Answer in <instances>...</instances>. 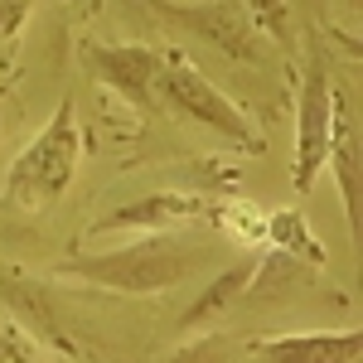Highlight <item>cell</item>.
Wrapping results in <instances>:
<instances>
[{"mask_svg":"<svg viewBox=\"0 0 363 363\" xmlns=\"http://www.w3.org/2000/svg\"><path fill=\"white\" fill-rule=\"evenodd\" d=\"M247 20L257 25V34H272V39H286V25H291V10L286 0H242Z\"/></svg>","mask_w":363,"mask_h":363,"instance_id":"obj_9","label":"cell"},{"mask_svg":"<svg viewBox=\"0 0 363 363\" xmlns=\"http://www.w3.org/2000/svg\"><path fill=\"white\" fill-rule=\"evenodd\" d=\"M339 140V107H335V87L330 73L320 63L306 68V83H301V107H296V194H306L310 184L320 179V169L330 165Z\"/></svg>","mask_w":363,"mask_h":363,"instance_id":"obj_4","label":"cell"},{"mask_svg":"<svg viewBox=\"0 0 363 363\" xmlns=\"http://www.w3.org/2000/svg\"><path fill=\"white\" fill-rule=\"evenodd\" d=\"M174 363H223V344L208 339V344H194V349H179Z\"/></svg>","mask_w":363,"mask_h":363,"instance_id":"obj_12","label":"cell"},{"mask_svg":"<svg viewBox=\"0 0 363 363\" xmlns=\"http://www.w3.org/2000/svg\"><path fill=\"white\" fill-rule=\"evenodd\" d=\"M199 252L189 242H174V238H145L136 247L107 252V257H87V262H68L58 272L68 277L97 281V286H116V291H160V286H174V281L189 272Z\"/></svg>","mask_w":363,"mask_h":363,"instance_id":"obj_2","label":"cell"},{"mask_svg":"<svg viewBox=\"0 0 363 363\" xmlns=\"http://www.w3.org/2000/svg\"><path fill=\"white\" fill-rule=\"evenodd\" d=\"M359 359V330L344 335H286L267 344V363H354Z\"/></svg>","mask_w":363,"mask_h":363,"instance_id":"obj_7","label":"cell"},{"mask_svg":"<svg viewBox=\"0 0 363 363\" xmlns=\"http://www.w3.org/2000/svg\"><path fill=\"white\" fill-rule=\"evenodd\" d=\"M87 63L102 73V83L116 87L121 97H131L136 107H160L155 102V68H160V54L155 49H140V44L87 49Z\"/></svg>","mask_w":363,"mask_h":363,"instance_id":"obj_6","label":"cell"},{"mask_svg":"<svg viewBox=\"0 0 363 363\" xmlns=\"http://www.w3.org/2000/svg\"><path fill=\"white\" fill-rule=\"evenodd\" d=\"M0 363H39V359H34L29 339H20L15 330H5V325H0Z\"/></svg>","mask_w":363,"mask_h":363,"instance_id":"obj_10","label":"cell"},{"mask_svg":"<svg viewBox=\"0 0 363 363\" xmlns=\"http://www.w3.org/2000/svg\"><path fill=\"white\" fill-rule=\"evenodd\" d=\"M29 15V0H0V39H15Z\"/></svg>","mask_w":363,"mask_h":363,"instance_id":"obj_11","label":"cell"},{"mask_svg":"<svg viewBox=\"0 0 363 363\" xmlns=\"http://www.w3.org/2000/svg\"><path fill=\"white\" fill-rule=\"evenodd\" d=\"M155 10L169 15L174 25L194 29L199 39L228 49V54H238V58L257 54V25L247 20V10L233 5V0H203V5H165V0H155Z\"/></svg>","mask_w":363,"mask_h":363,"instance_id":"obj_5","label":"cell"},{"mask_svg":"<svg viewBox=\"0 0 363 363\" xmlns=\"http://www.w3.org/2000/svg\"><path fill=\"white\" fill-rule=\"evenodd\" d=\"M78 155H83V131H78V112L73 102L63 97V107L54 112V121L34 136L25 155L10 169V199L20 208H44L54 203L68 184H73V169H78Z\"/></svg>","mask_w":363,"mask_h":363,"instance_id":"obj_1","label":"cell"},{"mask_svg":"<svg viewBox=\"0 0 363 363\" xmlns=\"http://www.w3.org/2000/svg\"><path fill=\"white\" fill-rule=\"evenodd\" d=\"M203 203L199 199H179V194H160L150 199V203H136V208H121L112 223H140V228H160L165 218H189V213H199Z\"/></svg>","mask_w":363,"mask_h":363,"instance_id":"obj_8","label":"cell"},{"mask_svg":"<svg viewBox=\"0 0 363 363\" xmlns=\"http://www.w3.org/2000/svg\"><path fill=\"white\" fill-rule=\"evenodd\" d=\"M155 102H165V107H174L179 116H189V121H199V126H208V131H218V136H228V140L257 145L247 116L238 112L223 92L179 54H160V68H155Z\"/></svg>","mask_w":363,"mask_h":363,"instance_id":"obj_3","label":"cell"}]
</instances>
